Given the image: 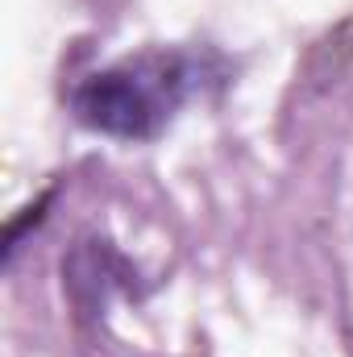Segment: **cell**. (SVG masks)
<instances>
[{
	"label": "cell",
	"mask_w": 353,
	"mask_h": 357,
	"mask_svg": "<svg viewBox=\"0 0 353 357\" xmlns=\"http://www.w3.org/2000/svg\"><path fill=\"white\" fill-rule=\"evenodd\" d=\"M46 204H50V195H42V199L33 204V225L42 220V208H46ZM21 229H25V220H13V225H8V233H4V266H8V262H13V254H17V241H21Z\"/></svg>",
	"instance_id": "obj_2"
},
{
	"label": "cell",
	"mask_w": 353,
	"mask_h": 357,
	"mask_svg": "<svg viewBox=\"0 0 353 357\" xmlns=\"http://www.w3.org/2000/svg\"><path fill=\"white\" fill-rule=\"evenodd\" d=\"M191 88V63L183 54H137L88 75L71 91L75 121L91 133L121 137V142H150L158 137L183 96Z\"/></svg>",
	"instance_id": "obj_1"
}]
</instances>
